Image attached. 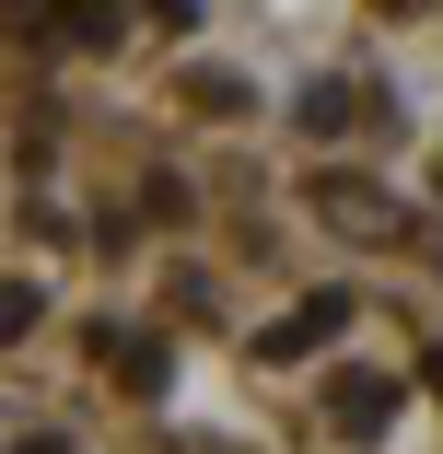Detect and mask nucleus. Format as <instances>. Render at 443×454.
<instances>
[{"label":"nucleus","mask_w":443,"mask_h":454,"mask_svg":"<svg viewBox=\"0 0 443 454\" xmlns=\"http://www.w3.org/2000/svg\"><path fill=\"white\" fill-rule=\"evenodd\" d=\"M338 326H350V292H315V303H292L281 326H257V361H315Z\"/></svg>","instance_id":"1"},{"label":"nucleus","mask_w":443,"mask_h":454,"mask_svg":"<svg viewBox=\"0 0 443 454\" xmlns=\"http://www.w3.org/2000/svg\"><path fill=\"white\" fill-rule=\"evenodd\" d=\"M24 454H70V442H59V431H36V442H24Z\"/></svg>","instance_id":"7"},{"label":"nucleus","mask_w":443,"mask_h":454,"mask_svg":"<svg viewBox=\"0 0 443 454\" xmlns=\"http://www.w3.org/2000/svg\"><path fill=\"white\" fill-rule=\"evenodd\" d=\"M94 349L117 361V385H129V396H163V373H175L163 338H129V326H94Z\"/></svg>","instance_id":"3"},{"label":"nucleus","mask_w":443,"mask_h":454,"mask_svg":"<svg viewBox=\"0 0 443 454\" xmlns=\"http://www.w3.org/2000/svg\"><path fill=\"white\" fill-rule=\"evenodd\" d=\"M24 326H36V292H24V280H0V338H24Z\"/></svg>","instance_id":"5"},{"label":"nucleus","mask_w":443,"mask_h":454,"mask_svg":"<svg viewBox=\"0 0 443 454\" xmlns=\"http://www.w3.org/2000/svg\"><path fill=\"white\" fill-rule=\"evenodd\" d=\"M327 419H338L350 442H374V431L397 419V385H385V373H338V385H327Z\"/></svg>","instance_id":"2"},{"label":"nucleus","mask_w":443,"mask_h":454,"mask_svg":"<svg viewBox=\"0 0 443 454\" xmlns=\"http://www.w3.org/2000/svg\"><path fill=\"white\" fill-rule=\"evenodd\" d=\"M315 210H327V222H362V233H385V222H397L374 187H350V175H315Z\"/></svg>","instance_id":"4"},{"label":"nucleus","mask_w":443,"mask_h":454,"mask_svg":"<svg viewBox=\"0 0 443 454\" xmlns=\"http://www.w3.org/2000/svg\"><path fill=\"white\" fill-rule=\"evenodd\" d=\"M420 385H431V396H443V338H431V349H420Z\"/></svg>","instance_id":"6"}]
</instances>
